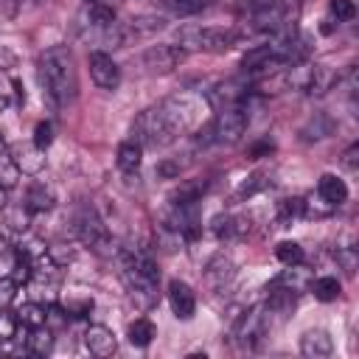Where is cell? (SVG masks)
I'll use <instances>...</instances> for the list:
<instances>
[{
    "label": "cell",
    "instance_id": "45",
    "mask_svg": "<svg viewBox=\"0 0 359 359\" xmlns=\"http://www.w3.org/2000/svg\"><path fill=\"white\" fill-rule=\"evenodd\" d=\"M6 205H8V188H3V185H0V213L6 210Z\"/></svg>",
    "mask_w": 359,
    "mask_h": 359
},
{
    "label": "cell",
    "instance_id": "7",
    "mask_svg": "<svg viewBox=\"0 0 359 359\" xmlns=\"http://www.w3.org/2000/svg\"><path fill=\"white\" fill-rule=\"evenodd\" d=\"M182 59H185V48L163 42V45H151L149 50H143L140 65L151 76H165V73H174L182 65Z\"/></svg>",
    "mask_w": 359,
    "mask_h": 359
},
{
    "label": "cell",
    "instance_id": "34",
    "mask_svg": "<svg viewBox=\"0 0 359 359\" xmlns=\"http://www.w3.org/2000/svg\"><path fill=\"white\" fill-rule=\"evenodd\" d=\"M328 11H331V17H334L337 22H348V20L356 17L353 0H328Z\"/></svg>",
    "mask_w": 359,
    "mask_h": 359
},
{
    "label": "cell",
    "instance_id": "41",
    "mask_svg": "<svg viewBox=\"0 0 359 359\" xmlns=\"http://www.w3.org/2000/svg\"><path fill=\"white\" fill-rule=\"evenodd\" d=\"M163 25H165V20H160V17H137V20H132V31H140V34L160 31Z\"/></svg>",
    "mask_w": 359,
    "mask_h": 359
},
{
    "label": "cell",
    "instance_id": "2",
    "mask_svg": "<svg viewBox=\"0 0 359 359\" xmlns=\"http://www.w3.org/2000/svg\"><path fill=\"white\" fill-rule=\"evenodd\" d=\"M121 278L129 292V300L140 311H149L157 303L160 269H157V261L146 250H137V247L121 250Z\"/></svg>",
    "mask_w": 359,
    "mask_h": 359
},
{
    "label": "cell",
    "instance_id": "44",
    "mask_svg": "<svg viewBox=\"0 0 359 359\" xmlns=\"http://www.w3.org/2000/svg\"><path fill=\"white\" fill-rule=\"evenodd\" d=\"M157 174H160V177H177V174H180V165H174V163L165 160V163L157 165Z\"/></svg>",
    "mask_w": 359,
    "mask_h": 359
},
{
    "label": "cell",
    "instance_id": "23",
    "mask_svg": "<svg viewBox=\"0 0 359 359\" xmlns=\"http://www.w3.org/2000/svg\"><path fill=\"white\" fill-rule=\"evenodd\" d=\"M275 283H280V286H286V289H292V292L297 294V292L309 289V283H311V272H309L303 264H292L289 269H283V275H278Z\"/></svg>",
    "mask_w": 359,
    "mask_h": 359
},
{
    "label": "cell",
    "instance_id": "39",
    "mask_svg": "<svg viewBox=\"0 0 359 359\" xmlns=\"http://www.w3.org/2000/svg\"><path fill=\"white\" fill-rule=\"evenodd\" d=\"M306 135H309V140H311V137L317 140V137H325V135H331V121H328L325 115H317V121L311 118V123L303 129V137H306Z\"/></svg>",
    "mask_w": 359,
    "mask_h": 359
},
{
    "label": "cell",
    "instance_id": "24",
    "mask_svg": "<svg viewBox=\"0 0 359 359\" xmlns=\"http://www.w3.org/2000/svg\"><path fill=\"white\" fill-rule=\"evenodd\" d=\"M93 306H95V300L87 292H65V297H62V309L67 311V317H87L93 311Z\"/></svg>",
    "mask_w": 359,
    "mask_h": 359
},
{
    "label": "cell",
    "instance_id": "1",
    "mask_svg": "<svg viewBox=\"0 0 359 359\" xmlns=\"http://www.w3.org/2000/svg\"><path fill=\"white\" fill-rule=\"evenodd\" d=\"M42 95L53 109H65L76 101L79 95V70H76V56L67 45H50L48 50L39 53L36 62Z\"/></svg>",
    "mask_w": 359,
    "mask_h": 359
},
{
    "label": "cell",
    "instance_id": "29",
    "mask_svg": "<svg viewBox=\"0 0 359 359\" xmlns=\"http://www.w3.org/2000/svg\"><path fill=\"white\" fill-rule=\"evenodd\" d=\"M160 6H165L171 14H177V17H191V14H199L205 6H208V0H157Z\"/></svg>",
    "mask_w": 359,
    "mask_h": 359
},
{
    "label": "cell",
    "instance_id": "27",
    "mask_svg": "<svg viewBox=\"0 0 359 359\" xmlns=\"http://www.w3.org/2000/svg\"><path fill=\"white\" fill-rule=\"evenodd\" d=\"M87 20L93 28H107V25H115V8L107 6V3H90L87 8Z\"/></svg>",
    "mask_w": 359,
    "mask_h": 359
},
{
    "label": "cell",
    "instance_id": "20",
    "mask_svg": "<svg viewBox=\"0 0 359 359\" xmlns=\"http://www.w3.org/2000/svg\"><path fill=\"white\" fill-rule=\"evenodd\" d=\"M294 292L292 289H286V286H280V283H275L272 289H269V297H266V309L272 311V314H280V317H286V314H292V309H294Z\"/></svg>",
    "mask_w": 359,
    "mask_h": 359
},
{
    "label": "cell",
    "instance_id": "49",
    "mask_svg": "<svg viewBox=\"0 0 359 359\" xmlns=\"http://www.w3.org/2000/svg\"><path fill=\"white\" fill-rule=\"evenodd\" d=\"M87 3H98V0H87Z\"/></svg>",
    "mask_w": 359,
    "mask_h": 359
},
{
    "label": "cell",
    "instance_id": "12",
    "mask_svg": "<svg viewBox=\"0 0 359 359\" xmlns=\"http://www.w3.org/2000/svg\"><path fill=\"white\" fill-rule=\"evenodd\" d=\"M168 306L177 320H191L196 314V294L185 280H171L168 283Z\"/></svg>",
    "mask_w": 359,
    "mask_h": 359
},
{
    "label": "cell",
    "instance_id": "16",
    "mask_svg": "<svg viewBox=\"0 0 359 359\" xmlns=\"http://www.w3.org/2000/svg\"><path fill=\"white\" fill-rule=\"evenodd\" d=\"M317 194L328 202V205H342L345 199H348V185H345V180H339L337 174H323L320 177V182H317Z\"/></svg>",
    "mask_w": 359,
    "mask_h": 359
},
{
    "label": "cell",
    "instance_id": "10",
    "mask_svg": "<svg viewBox=\"0 0 359 359\" xmlns=\"http://www.w3.org/2000/svg\"><path fill=\"white\" fill-rule=\"evenodd\" d=\"M11 160H14L17 171L25 174V177L42 174V171H45V163H48L45 149H39V146H34V143H20V146H14V149H11Z\"/></svg>",
    "mask_w": 359,
    "mask_h": 359
},
{
    "label": "cell",
    "instance_id": "46",
    "mask_svg": "<svg viewBox=\"0 0 359 359\" xmlns=\"http://www.w3.org/2000/svg\"><path fill=\"white\" fill-rule=\"evenodd\" d=\"M0 255H8V241L0 236Z\"/></svg>",
    "mask_w": 359,
    "mask_h": 359
},
{
    "label": "cell",
    "instance_id": "4",
    "mask_svg": "<svg viewBox=\"0 0 359 359\" xmlns=\"http://www.w3.org/2000/svg\"><path fill=\"white\" fill-rule=\"evenodd\" d=\"M132 140H137L140 146H149V149H163L168 143L177 140V129L171 126L168 115L163 112V107H149L143 109L137 118H135V126H132Z\"/></svg>",
    "mask_w": 359,
    "mask_h": 359
},
{
    "label": "cell",
    "instance_id": "35",
    "mask_svg": "<svg viewBox=\"0 0 359 359\" xmlns=\"http://www.w3.org/2000/svg\"><path fill=\"white\" fill-rule=\"evenodd\" d=\"M17 180H20V171H17L14 160H11V154H0V185L3 188H14Z\"/></svg>",
    "mask_w": 359,
    "mask_h": 359
},
{
    "label": "cell",
    "instance_id": "17",
    "mask_svg": "<svg viewBox=\"0 0 359 359\" xmlns=\"http://www.w3.org/2000/svg\"><path fill=\"white\" fill-rule=\"evenodd\" d=\"M208 191V180H182L174 191H171V196H168V202L171 205H191V202H199L202 199V194Z\"/></svg>",
    "mask_w": 359,
    "mask_h": 359
},
{
    "label": "cell",
    "instance_id": "40",
    "mask_svg": "<svg viewBox=\"0 0 359 359\" xmlns=\"http://www.w3.org/2000/svg\"><path fill=\"white\" fill-rule=\"evenodd\" d=\"M17 297V280L14 278H0V309H8Z\"/></svg>",
    "mask_w": 359,
    "mask_h": 359
},
{
    "label": "cell",
    "instance_id": "8",
    "mask_svg": "<svg viewBox=\"0 0 359 359\" xmlns=\"http://www.w3.org/2000/svg\"><path fill=\"white\" fill-rule=\"evenodd\" d=\"M87 67H90V79L95 87L101 90H118L121 84V67L115 65V59L107 50H90L87 56Z\"/></svg>",
    "mask_w": 359,
    "mask_h": 359
},
{
    "label": "cell",
    "instance_id": "33",
    "mask_svg": "<svg viewBox=\"0 0 359 359\" xmlns=\"http://www.w3.org/2000/svg\"><path fill=\"white\" fill-rule=\"evenodd\" d=\"M337 264L345 269V275H356V247L353 244H342V247H337Z\"/></svg>",
    "mask_w": 359,
    "mask_h": 359
},
{
    "label": "cell",
    "instance_id": "9",
    "mask_svg": "<svg viewBox=\"0 0 359 359\" xmlns=\"http://www.w3.org/2000/svg\"><path fill=\"white\" fill-rule=\"evenodd\" d=\"M250 98V79H227L222 84H216L208 95V101L213 104V109H224L233 104H244Z\"/></svg>",
    "mask_w": 359,
    "mask_h": 359
},
{
    "label": "cell",
    "instance_id": "5",
    "mask_svg": "<svg viewBox=\"0 0 359 359\" xmlns=\"http://www.w3.org/2000/svg\"><path fill=\"white\" fill-rule=\"evenodd\" d=\"M73 230H76L79 241L87 244L93 252H98V255H112V252H115L112 236H109L104 219L95 213V208L84 205V208L76 213V219H73Z\"/></svg>",
    "mask_w": 359,
    "mask_h": 359
},
{
    "label": "cell",
    "instance_id": "38",
    "mask_svg": "<svg viewBox=\"0 0 359 359\" xmlns=\"http://www.w3.org/2000/svg\"><path fill=\"white\" fill-rule=\"evenodd\" d=\"M34 146H39V149H48L50 143H53V123L50 121H39L36 126H34V140H31Z\"/></svg>",
    "mask_w": 359,
    "mask_h": 359
},
{
    "label": "cell",
    "instance_id": "18",
    "mask_svg": "<svg viewBox=\"0 0 359 359\" xmlns=\"http://www.w3.org/2000/svg\"><path fill=\"white\" fill-rule=\"evenodd\" d=\"M115 163H118V168H121L123 174H135V171L140 168V163H143V146H140L137 140H123V143L118 146Z\"/></svg>",
    "mask_w": 359,
    "mask_h": 359
},
{
    "label": "cell",
    "instance_id": "26",
    "mask_svg": "<svg viewBox=\"0 0 359 359\" xmlns=\"http://www.w3.org/2000/svg\"><path fill=\"white\" fill-rule=\"evenodd\" d=\"M45 317H48V306L42 303H22V309L17 311V320L25 325V328H36V325H45Z\"/></svg>",
    "mask_w": 359,
    "mask_h": 359
},
{
    "label": "cell",
    "instance_id": "37",
    "mask_svg": "<svg viewBox=\"0 0 359 359\" xmlns=\"http://www.w3.org/2000/svg\"><path fill=\"white\" fill-rule=\"evenodd\" d=\"M17 325H20L17 314H11L8 309H0V342L14 339L17 337Z\"/></svg>",
    "mask_w": 359,
    "mask_h": 359
},
{
    "label": "cell",
    "instance_id": "15",
    "mask_svg": "<svg viewBox=\"0 0 359 359\" xmlns=\"http://www.w3.org/2000/svg\"><path fill=\"white\" fill-rule=\"evenodd\" d=\"M300 353L303 356H314V359H325L334 353V339L328 331L323 328H311L300 337Z\"/></svg>",
    "mask_w": 359,
    "mask_h": 359
},
{
    "label": "cell",
    "instance_id": "32",
    "mask_svg": "<svg viewBox=\"0 0 359 359\" xmlns=\"http://www.w3.org/2000/svg\"><path fill=\"white\" fill-rule=\"evenodd\" d=\"M3 216H6V224L11 230H25L28 227V219H31V210L25 205H6Z\"/></svg>",
    "mask_w": 359,
    "mask_h": 359
},
{
    "label": "cell",
    "instance_id": "43",
    "mask_svg": "<svg viewBox=\"0 0 359 359\" xmlns=\"http://www.w3.org/2000/svg\"><path fill=\"white\" fill-rule=\"evenodd\" d=\"M269 151H272V143H269V140H258V143L250 146V157H252V160H258V157H264V154H269Z\"/></svg>",
    "mask_w": 359,
    "mask_h": 359
},
{
    "label": "cell",
    "instance_id": "11",
    "mask_svg": "<svg viewBox=\"0 0 359 359\" xmlns=\"http://www.w3.org/2000/svg\"><path fill=\"white\" fill-rule=\"evenodd\" d=\"M233 275H236V264H233L230 255H224V252L213 255V258L208 261L205 272H202V278H205V283H208L210 292H222V289H227L230 280H233Z\"/></svg>",
    "mask_w": 359,
    "mask_h": 359
},
{
    "label": "cell",
    "instance_id": "42",
    "mask_svg": "<svg viewBox=\"0 0 359 359\" xmlns=\"http://www.w3.org/2000/svg\"><path fill=\"white\" fill-rule=\"evenodd\" d=\"M342 165H345L351 174H356V168H359V146H356V143H351V146L342 151Z\"/></svg>",
    "mask_w": 359,
    "mask_h": 359
},
{
    "label": "cell",
    "instance_id": "30",
    "mask_svg": "<svg viewBox=\"0 0 359 359\" xmlns=\"http://www.w3.org/2000/svg\"><path fill=\"white\" fill-rule=\"evenodd\" d=\"M213 233H216L219 238H233V236L244 233V224H241V219L224 213V216H216V219H213Z\"/></svg>",
    "mask_w": 359,
    "mask_h": 359
},
{
    "label": "cell",
    "instance_id": "14",
    "mask_svg": "<svg viewBox=\"0 0 359 359\" xmlns=\"http://www.w3.org/2000/svg\"><path fill=\"white\" fill-rule=\"evenodd\" d=\"M261 323H264V317L258 309H244L233 323V339L241 345H250L252 339L261 337Z\"/></svg>",
    "mask_w": 359,
    "mask_h": 359
},
{
    "label": "cell",
    "instance_id": "31",
    "mask_svg": "<svg viewBox=\"0 0 359 359\" xmlns=\"http://www.w3.org/2000/svg\"><path fill=\"white\" fill-rule=\"evenodd\" d=\"M275 258L283 264V266H292V264H303V247L297 241H280L275 247Z\"/></svg>",
    "mask_w": 359,
    "mask_h": 359
},
{
    "label": "cell",
    "instance_id": "6",
    "mask_svg": "<svg viewBox=\"0 0 359 359\" xmlns=\"http://www.w3.org/2000/svg\"><path fill=\"white\" fill-rule=\"evenodd\" d=\"M250 115H247V101L244 104H233L216 112V118L210 121V132L216 143H238L241 135L247 132Z\"/></svg>",
    "mask_w": 359,
    "mask_h": 359
},
{
    "label": "cell",
    "instance_id": "21",
    "mask_svg": "<svg viewBox=\"0 0 359 359\" xmlns=\"http://www.w3.org/2000/svg\"><path fill=\"white\" fill-rule=\"evenodd\" d=\"M53 328L50 325H36V328H28V351L34 356H48L53 351Z\"/></svg>",
    "mask_w": 359,
    "mask_h": 359
},
{
    "label": "cell",
    "instance_id": "19",
    "mask_svg": "<svg viewBox=\"0 0 359 359\" xmlns=\"http://www.w3.org/2000/svg\"><path fill=\"white\" fill-rule=\"evenodd\" d=\"M53 194H50V188H45L42 182H34V185H28V191H25V208L31 210V213H45V210H50L53 208Z\"/></svg>",
    "mask_w": 359,
    "mask_h": 359
},
{
    "label": "cell",
    "instance_id": "3",
    "mask_svg": "<svg viewBox=\"0 0 359 359\" xmlns=\"http://www.w3.org/2000/svg\"><path fill=\"white\" fill-rule=\"evenodd\" d=\"M238 42V34L224 25H182L180 48L205 50V53H227Z\"/></svg>",
    "mask_w": 359,
    "mask_h": 359
},
{
    "label": "cell",
    "instance_id": "36",
    "mask_svg": "<svg viewBox=\"0 0 359 359\" xmlns=\"http://www.w3.org/2000/svg\"><path fill=\"white\" fill-rule=\"evenodd\" d=\"M269 6H275V0H236V11H238V17H241V20L255 17V14L266 11Z\"/></svg>",
    "mask_w": 359,
    "mask_h": 359
},
{
    "label": "cell",
    "instance_id": "25",
    "mask_svg": "<svg viewBox=\"0 0 359 359\" xmlns=\"http://www.w3.org/2000/svg\"><path fill=\"white\" fill-rule=\"evenodd\" d=\"M309 289H311V294H314L320 303H331V300H337V297H339V292H342V286H339V280H337L334 275L311 278Z\"/></svg>",
    "mask_w": 359,
    "mask_h": 359
},
{
    "label": "cell",
    "instance_id": "47",
    "mask_svg": "<svg viewBox=\"0 0 359 359\" xmlns=\"http://www.w3.org/2000/svg\"><path fill=\"white\" fill-rule=\"evenodd\" d=\"M6 107H8V101H6V95H3V93H0V112H3V109H6Z\"/></svg>",
    "mask_w": 359,
    "mask_h": 359
},
{
    "label": "cell",
    "instance_id": "13",
    "mask_svg": "<svg viewBox=\"0 0 359 359\" xmlns=\"http://www.w3.org/2000/svg\"><path fill=\"white\" fill-rule=\"evenodd\" d=\"M84 348H87L93 356L107 359V356H112V353L118 351V339H115L112 328H107V325H90V328L84 331Z\"/></svg>",
    "mask_w": 359,
    "mask_h": 359
},
{
    "label": "cell",
    "instance_id": "28",
    "mask_svg": "<svg viewBox=\"0 0 359 359\" xmlns=\"http://www.w3.org/2000/svg\"><path fill=\"white\" fill-rule=\"evenodd\" d=\"M303 216V199L300 196H292V199H283L278 202V224L280 227H289L294 219Z\"/></svg>",
    "mask_w": 359,
    "mask_h": 359
},
{
    "label": "cell",
    "instance_id": "22",
    "mask_svg": "<svg viewBox=\"0 0 359 359\" xmlns=\"http://www.w3.org/2000/svg\"><path fill=\"white\" fill-rule=\"evenodd\" d=\"M126 337H129V342H132L135 348H146V345H151V339L157 337V328H154V323H151L149 317H137V320L129 323Z\"/></svg>",
    "mask_w": 359,
    "mask_h": 359
},
{
    "label": "cell",
    "instance_id": "48",
    "mask_svg": "<svg viewBox=\"0 0 359 359\" xmlns=\"http://www.w3.org/2000/svg\"><path fill=\"white\" fill-rule=\"evenodd\" d=\"M0 154H6V140H3V135H0Z\"/></svg>",
    "mask_w": 359,
    "mask_h": 359
}]
</instances>
